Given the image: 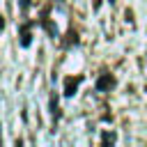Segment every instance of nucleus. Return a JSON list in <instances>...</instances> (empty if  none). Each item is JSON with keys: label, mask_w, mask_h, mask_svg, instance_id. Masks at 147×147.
<instances>
[{"label": "nucleus", "mask_w": 147, "mask_h": 147, "mask_svg": "<svg viewBox=\"0 0 147 147\" xmlns=\"http://www.w3.org/2000/svg\"><path fill=\"white\" fill-rule=\"evenodd\" d=\"M78 83H80V76H76V78H71V76H69V78L64 80V94H67V96H71V94L76 92Z\"/></svg>", "instance_id": "f03ea898"}, {"label": "nucleus", "mask_w": 147, "mask_h": 147, "mask_svg": "<svg viewBox=\"0 0 147 147\" xmlns=\"http://www.w3.org/2000/svg\"><path fill=\"white\" fill-rule=\"evenodd\" d=\"M110 87H115V76L101 74L99 80H96V90H99V92H106V90H110Z\"/></svg>", "instance_id": "f257e3e1"}, {"label": "nucleus", "mask_w": 147, "mask_h": 147, "mask_svg": "<svg viewBox=\"0 0 147 147\" xmlns=\"http://www.w3.org/2000/svg\"><path fill=\"white\" fill-rule=\"evenodd\" d=\"M21 5H23V7H28V5H30V0H21Z\"/></svg>", "instance_id": "39448f33"}, {"label": "nucleus", "mask_w": 147, "mask_h": 147, "mask_svg": "<svg viewBox=\"0 0 147 147\" xmlns=\"http://www.w3.org/2000/svg\"><path fill=\"white\" fill-rule=\"evenodd\" d=\"M99 2H101V0H96V7H99Z\"/></svg>", "instance_id": "423d86ee"}, {"label": "nucleus", "mask_w": 147, "mask_h": 147, "mask_svg": "<svg viewBox=\"0 0 147 147\" xmlns=\"http://www.w3.org/2000/svg\"><path fill=\"white\" fill-rule=\"evenodd\" d=\"M30 28H32L30 23H25V25L21 28V46H30V37H32V34H30Z\"/></svg>", "instance_id": "7ed1b4c3"}, {"label": "nucleus", "mask_w": 147, "mask_h": 147, "mask_svg": "<svg viewBox=\"0 0 147 147\" xmlns=\"http://www.w3.org/2000/svg\"><path fill=\"white\" fill-rule=\"evenodd\" d=\"M101 142H103V145H113V142H115V133H113V131H106V133L101 136Z\"/></svg>", "instance_id": "20e7f679"}]
</instances>
